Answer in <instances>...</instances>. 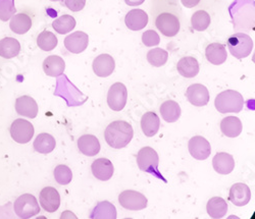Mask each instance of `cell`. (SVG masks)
<instances>
[{"instance_id": "cell-39", "label": "cell", "mask_w": 255, "mask_h": 219, "mask_svg": "<svg viewBox=\"0 0 255 219\" xmlns=\"http://www.w3.org/2000/svg\"><path fill=\"white\" fill-rule=\"evenodd\" d=\"M65 3L70 10L77 12L85 7L86 0H65Z\"/></svg>"}, {"instance_id": "cell-5", "label": "cell", "mask_w": 255, "mask_h": 219, "mask_svg": "<svg viewBox=\"0 0 255 219\" xmlns=\"http://www.w3.org/2000/svg\"><path fill=\"white\" fill-rule=\"evenodd\" d=\"M13 210L19 218L29 219L39 214L40 207L33 195L24 194L14 201Z\"/></svg>"}, {"instance_id": "cell-13", "label": "cell", "mask_w": 255, "mask_h": 219, "mask_svg": "<svg viewBox=\"0 0 255 219\" xmlns=\"http://www.w3.org/2000/svg\"><path fill=\"white\" fill-rule=\"evenodd\" d=\"M92 68L97 77L106 78L114 73L116 69V61L110 54H100L94 59Z\"/></svg>"}, {"instance_id": "cell-24", "label": "cell", "mask_w": 255, "mask_h": 219, "mask_svg": "<svg viewBox=\"0 0 255 219\" xmlns=\"http://www.w3.org/2000/svg\"><path fill=\"white\" fill-rule=\"evenodd\" d=\"M242 122L236 116H227L221 121L222 133L229 138H237L242 133Z\"/></svg>"}, {"instance_id": "cell-1", "label": "cell", "mask_w": 255, "mask_h": 219, "mask_svg": "<svg viewBox=\"0 0 255 219\" xmlns=\"http://www.w3.org/2000/svg\"><path fill=\"white\" fill-rule=\"evenodd\" d=\"M134 136L132 125L125 120H116L109 124L104 131L106 143L112 148L122 149L129 145Z\"/></svg>"}, {"instance_id": "cell-26", "label": "cell", "mask_w": 255, "mask_h": 219, "mask_svg": "<svg viewBox=\"0 0 255 219\" xmlns=\"http://www.w3.org/2000/svg\"><path fill=\"white\" fill-rule=\"evenodd\" d=\"M31 27H32V19L26 13L13 14L10 17L9 28L13 33L17 35L26 34L27 32L30 31Z\"/></svg>"}, {"instance_id": "cell-10", "label": "cell", "mask_w": 255, "mask_h": 219, "mask_svg": "<svg viewBox=\"0 0 255 219\" xmlns=\"http://www.w3.org/2000/svg\"><path fill=\"white\" fill-rule=\"evenodd\" d=\"M188 149L191 156L197 160H205L210 156V143L201 136H195L189 141Z\"/></svg>"}, {"instance_id": "cell-41", "label": "cell", "mask_w": 255, "mask_h": 219, "mask_svg": "<svg viewBox=\"0 0 255 219\" xmlns=\"http://www.w3.org/2000/svg\"><path fill=\"white\" fill-rule=\"evenodd\" d=\"M145 0H125V2L129 6H138L144 3Z\"/></svg>"}, {"instance_id": "cell-31", "label": "cell", "mask_w": 255, "mask_h": 219, "mask_svg": "<svg viewBox=\"0 0 255 219\" xmlns=\"http://www.w3.org/2000/svg\"><path fill=\"white\" fill-rule=\"evenodd\" d=\"M56 146L55 139L46 133H42L37 136L34 141V149L41 154H48L51 153Z\"/></svg>"}, {"instance_id": "cell-23", "label": "cell", "mask_w": 255, "mask_h": 219, "mask_svg": "<svg viewBox=\"0 0 255 219\" xmlns=\"http://www.w3.org/2000/svg\"><path fill=\"white\" fill-rule=\"evenodd\" d=\"M177 70L184 78H194L199 73V63L196 58L192 56H186L180 59L177 64Z\"/></svg>"}, {"instance_id": "cell-15", "label": "cell", "mask_w": 255, "mask_h": 219, "mask_svg": "<svg viewBox=\"0 0 255 219\" xmlns=\"http://www.w3.org/2000/svg\"><path fill=\"white\" fill-rule=\"evenodd\" d=\"M229 200L236 206L242 207L247 205L251 200V191L245 184L238 183L230 189Z\"/></svg>"}, {"instance_id": "cell-3", "label": "cell", "mask_w": 255, "mask_h": 219, "mask_svg": "<svg viewBox=\"0 0 255 219\" xmlns=\"http://www.w3.org/2000/svg\"><path fill=\"white\" fill-rule=\"evenodd\" d=\"M228 48L230 53L238 59L249 56L253 50V41L250 36L237 33L228 39Z\"/></svg>"}, {"instance_id": "cell-9", "label": "cell", "mask_w": 255, "mask_h": 219, "mask_svg": "<svg viewBox=\"0 0 255 219\" xmlns=\"http://www.w3.org/2000/svg\"><path fill=\"white\" fill-rule=\"evenodd\" d=\"M128 99V90L123 83H116L108 94V104L114 111H121L125 108Z\"/></svg>"}, {"instance_id": "cell-17", "label": "cell", "mask_w": 255, "mask_h": 219, "mask_svg": "<svg viewBox=\"0 0 255 219\" xmlns=\"http://www.w3.org/2000/svg\"><path fill=\"white\" fill-rule=\"evenodd\" d=\"M15 110L19 115L35 118L38 114V104L32 97L25 95L15 100Z\"/></svg>"}, {"instance_id": "cell-2", "label": "cell", "mask_w": 255, "mask_h": 219, "mask_svg": "<svg viewBox=\"0 0 255 219\" xmlns=\"http://www.w3.org/2000/svg\"><path fill=\"white\" fill-rule=\"evenodd\" d=\"M215 105L221 113H239L244 107V99L239 92L227 90L217 96Z\"/></svg>"}, {"instance_id": "cell-42", "label": "cell", "mask_w": 255, "mask_h": 219, "mask_svg": "<svg viewBox=\"0 0 255 219\" xmlns=\"http://www.w3.org/2000/svg\"><path fill=\"white\" fill-rule=\"evenodd\" d=\"M50 1H60V0H50Z\"/></svg>"}, {"instance_id": "cell-11", "label": "cell", "mask_w": 255, "mask_h": 219, "mask_svg": "<svg viewBox=\"0 0 255 219\" xmlns=\"http://www.w3.org/2000/svg\"><path fill=\"white\" fill-rule=\"evenodd\" d=\"M39 202L41 207L49 213L57 211L60 206V196L55 188L47 187L40 192Z\"/></svg>"}, {"instance_id": "cell-4", "label": "cell", "mask_w": 255, "mask_h": 219, "mask_svg": "<svg viewBox=\"0 0 255 219\" xmlns=\"http://www.w3.org/2000/svg\"><path fill=\"white\" fill-rule=\"evenodd\" d=\"M159 157L157 152L151 147L142 148L137 154V164L139 168L151 174H155L159 179H162V175L158 171Z\"/></svg>"}, {"instance_id": "cell-6", "label": "cell", "mask_w": 255, "mask_h": 219, "mask_svg": "<svg viewBox=\"0 0 255 219\" xmlns=\"http://www.w3.org/2000/svg\"><path fill=\"white\" fill-rule=\"evenodd\" d=\"M9 131L14 142L18 144H27L34 136V126L30 121L18 118L11 123Z\"/></svg>"}, {"instance_id": "cell-33", "label": "cell", "mask_w": 255, "mask_h": 219, "mask_svg": "<svg viewBox=\"0 0 255 219\" xmlns=\"http://www.w3.org/2000/svg\"><path fill=\"white\" fill-rule=\"evenodd\" d=\"M57 37L49 31H43L37 38V45L43 51H51L57 46Z\"/></svg>"}, {"instance_id": "cell-8", "label": "cell", "mask_w": 255, "mask_h": 219, "mask_svg": "<svg viewBox=\"0 0 255 219\" xmlns=\"http://www.w3.org/2000/svg\"><path fill=\"white\" fill-rule=\"evenodd\" d=\"M155 26L165 37H175L181 27L178 16L169 12L160 13L155 19Z\"/></svg>"}, {"instance_id": "cell-18", "label": "cell", "mask_w": 255, "mask_h": 219, "mask_svg": "<svg viewBox=\"0 0 255 219\" xmlns=\"http://www.w3.org/2000/svg\"><path fill=\"white\" fill-rule=\"evenodd\" d=\"M126 26L132 31H140L148 24V14L142 9H132L125 17Z\"/></svg>"}, {"instance_id": "cell-30", "label": "cell", "mask_w": 255, "mask_h": 219, "mask_svg": "<svg viewBox=\"0 0 255 219\" xmlns=\"http://www.w3.org/2000/svg\"><path fill=\"white\" fill-rule=\"evenodd\" d=\"M90 218L92 219H116L117 209L114 204L109 201L99 202L92 211Z\"/></svg>"}, {"instance_id": "cell-25", "label": "cell", "mask_w": 255, "mask_h": 219, "mask_svg": "<svg viewBox=\"0 0 255 219\" xmlns=\"http://www.w3.org/2000/svg\"><path fill=\"white\" fill-rule=\"evenodd\" d=\"M160 126L159 117L155 112H146L141 119V128L146 137H153L157 134Z\"/></svg>"}, {"instance_id": "cell-28", "label": "cell", "mask_w": 255, "mask_h": 219, "mask_svg": "<svg viewBox=\"0 0 255 219\" xmlns=\"http://www.w3.org/2000/svg\"><path fill=\"white\" fill-rule=\"evenodd\" d=\"M228 204L226 200H224L221 197H214L211 198L206 205V210L208 215L214 219H221L223 218L228 212Z\"/></svg>"}, {"instance_id": "cell-29", "label": "cell", "mask_w": 255, "mask_h": 219, "mask_svg": "<svg viewBox=\"0 0 255 219\" xmlns=\"http://www.w3.org/2000/svg\"><path fill=\"white\" fill-rule=\"evenodd\" d=\"M20 51V44L19 42L11 37L3 38L0 40V56L10 59L18 55Z\"/></svg>"}, {"instance_id": "cell-34", "label": "cell", "mask_w": 255, "mask_h": 219, "mask_svg": "<svg viewBox=\"0 0 255 219\" xmlns=\"http://www.w3.org/2000/svg\"><path fill=\"white\" fill-rule=\"evenodd\" d=\"M210 15L205 10H197L191 17V25H192L194 30L198 32L205 31L210 26Z\"/></svg>"}, {"instance_id": "cell-20", "label": "cell", "mask_w": 255, "mask_h": 219, "mask_svg": "<svg viewBox=\"0 0 255 219\" xmlns=\"http://www.w3.org/2000/svg\"><path fill=\"white\" fill-rule=\"evenodd\" d=\"M78 148L82 154L93 157L100 151V143L93 135H83L78 140Z\"/></svg>"}, {"instance_id": "cell-38", "label": "cell", "mask_w": 255, "mask_h": 219, "mask_svg": "<svg viewBox=\"0 0 255 219\" xmlns=\"http://www.w3.org/2000/svg\"><path fill=\"white\" fill-rule=\"evenodd\" d=\"M142 42L147 47H153V46L158 45V44L160 43V37L155 31L148 30L143 33Z\"/></svg>"}, {"instance_id": "cell-16", "label": "cell", "mask_w": 255, "mask_h": 219, "mask_svg": "<svg viewBox=\"0 0 255 219\" xmlns=\"http://www.w3.org/2000/svg\"><path fill=\"white\" fill-rule=\"evenodd\" d=\"M91 170L97 180L106 182L113 178L115 168L111 160L106 158H99L92 163Z\"/></svg>"}, {"instance_id": "cell-22", "label": "cell", "mask_w": 255, "mask_h": 219, "mask_svg": "<svg viewBox=\"0 0 255 219\" xmlns=\"http://www.w3.org/2000/svg\"><path fill=\"white\" fill-rule=\"evenodd\" d=\"M205 56L210 63L221 65L228 58L226 46L221 43H211L205 49Z\"/></svg>"}, {"instance_id": "cell-40", "label": "cell", "mask_w": 255, "mask_h": 219, "mask_svg": "<svg viewBox=\"0 0 255 219\" xmlns=\"http://www.w3.org/2000/svg\"><path fill=\"white\" fill-rule=\"evenodd\" d=\"M182 4L187 8H193L197 6L200 2V0H181Z\"/></svg>"}, {"instance_id": "cell-12", "label": "cell", "mask_w": 255, "mask_h": 219, "mask_svg": "<svg viewBox=\"0 0 255 219\" xmlns=\"http://www.w3.org/2000/svg\"><path fill=\"white\" fill-rule=\"evenodd\" d=\"M89 44V37L86 33L77 31L65 39V47L72 53L79 54L86 50Z\"/></svg>"}, {"instance_id": "cell-27", "label": "cell", "mask_w": 255, "mask_h": 219, "mask_svg": "<svg viewBox=\"0 0 255 219\" xmlns=\"http://www.w3.org/2000/svg\"><path fill=\"white\" fill-rule=\"evenodd\" d=\"M159 111H160L161 117L166 122H176L180 118L181 112H182L181 107L178 104V102L173 100L163 102L160 106Z\"/></svg>"}, {"instance_id": "cell-37", "label": "cell", "mask_w": 255, "mask_h": 219, "mask_svg": "<svg viewBox=\"0 0 255 219\" xmlns=\"http://www.w3.org/2000/svg\"><path fill=\"white\" fill-rule=\"evenodd\" d=\"M16 9L12 0H0V19L6 21L15 13Z\"/></svg>"}, {"instance_id": "cell-32", "label": "cell", "mask_w": 255, "mask_h": 219, "mask_svg": "<svg viewBox=\"0 0 255 219\" xmlns=\"http://www.w3.org/2000/svg\"><path fill=\"white\" fill-rule=\"evenodd\" d=\"M76 27V19L70 14H63L53 20L52 28L60 35H65L72 32Z\"/></svg>"}, {"instance_id": "cell-14", "label": "cell", "mask_w": 255, "mask_h": 219, "mask_svg": "<svg viewBox=\"0 0 255 219\" xmlns=\"http://www.w3.org/2000/svg\"><path fill=\"white\" fill-rule=\"evenodd\" d=\"M188 101L194 106H205L209 102V92L207 88L201 84L191 85L186 92Z\"/></svg>"}, {"instance_id": "cell-19", "label": "cell", "mask_w": 255, "mask_h": 219, "mask_svg": "<svg viewBox=\"0 0 255 219\" xmlns=\"http://www.w3.org/2000/svg\"><path fill=\"white\" fill-rule=\"evenodd\" d=\"M212 166L218 173L226 175L231 173L235 168V160L231 154H228L226 152H220L214 157Z\"/></svg>"}, {"instance_id": "cell-7", "label": "cell", "mask_w": 255, "mask_h": 219, "mask_svg": "<svg viewBox=\"0 0 255 219\" xmlns=\"http://www.w3.org/2000/svg\"><path fill=\"white\" fill-rule=\"evenodd\" d=\"M119 202L121 206L127 210L140 211L147 207L148 200L146 197L136 191L128 190L119 196Z\"/></svg>"}, {"instance_id": "cell-21", "label": "cell", "mask_w": 255, "mask_h": 219, "mask_svg": "<svg viewBox=\"0 0 255 219\" xmlns=\"http://www.w3.org/2000/svg\"><path fill=\"white\" fill-rule=\"evenodd\" d=\"M66 70V62L58 55H50L43 61V71L49 77H59Z\"/></svg>"}, {"instance_id": "cell-36", "label": "cell", "mask_w": 255, "mask_h": 219, "mask_svg": "<svg viewBox=\"0 0 255 219\" xmlns=\"http://www.w3.org/2000/svg\"><path fill=\"white\" fill-rule=\"evenodd\" d=\"M54 179L61 186L69 185L73 180V172L67 165H58L54 169Z\"/></svg>"}, {"instance_id": "cell-35", "label": "cell", "mask_w": 255, "mask_h": 219, "mask_svg": "<svg viewBox=\"0 0 255 219\" xmlns=\"http://www.w3.org/2000/svg\"><path fill=\"white\" fill-rule=\"evenodd\" d=\"M168 59V53L167 51L161 49V48H154L147 53V60L152 67L160 68L162 65L166 63Z\"/></svg>"}]
</instances>
